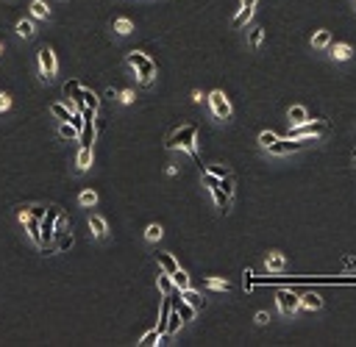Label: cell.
I'll list each match as a JSON object with an SVG mask.
<instances>
[{
  "instance_id": "obj_34",
  "label": "cell",
  "mask_w": 356,
  "mask_h": 347,
  "mask_svg": "<svg viewBox=\"0 0 356 347\" xmlns=\"http://www.w3.org/2000/svg\"><path fill=\"white\" fill-rule=\"evenodd\" d=\"M59 136H61V139H78V130L72 128L70 122H61V128H59Z\"/></svg>"
},
{
  "instance_id": "obj_24",
  "label": "cell",
  "mask_w": 356,
  "mask_h": 347,
  "mask_svg": "<svg viewBox=\"0 0 356 347\" xmlns=\"http://www.w3.org/2000/svg\"><path fill=\"white\" fill-rule=\"evenodd\" d=\"M354 56V47L351 44H334V59L337 61H348Z\"/></svg>"
},
{
  "instance_id": "obj_5",
  "label": "cell",
  "mask_w": 356,
  "mask_h": 347,
  "mask_svg": "<svg viewBox=\"0 0 356 347\" xmlns=\"http://www.w3.org/2000/svg\"><path fill=\"white\" fill-rule=\"evenodd\" d=\"M209 106H212V114L217 117V120H231V103H228V97L220 92V89H214L212 95H209Z\"/></svg>"
},
{
  "instance_id": "obj_36",
  "label": "cell",
  "mask_w": 356,
  "mask_h": 347,
  "mask_svg": "<svg viewBox=\"0 0 356 347\" xmlns=\"http://www.w3.org/2000/svg\"><path fill=\"white\" fill-rule=\"evenodd\" d=\"M261 39H264V28H253L251 36H248V42H251V47H259Z\"/></svg>"
},
{
  "instance_id": "obj_8",
  "label": "cell",
  "mask_w": 356,
  "mask_h": 347,
  "mask_svg": "<svg viewBox=\"0 0 356 347\" xmlns=\"http://www.w3.org/2000/svg\"><path fill=\"white\" fill-rule=\"evenodd\" d=\"M81 89L84 87H81L78 81H67V84H64V97H67L70 108H75V111L84 106V100H81Z\"/></svg>"
},
{
  "instance_id": "obj_29",
  "label": "cell",
  "mask_w": 356,
  "mask_h": 347,
  "mask_svg": "<svg viewBox=\"0 0 356 347\" xmlns=\"http://www.w3.org/2000/svg\"><path fill=\"white\" fill-rule=\"evenodd\" d=\"M159 342H162V333H159L156 328L153 330H148V333H145V336L139 339V345L142 347H150V345H159Z\"/></svg>"
},
{
  "instance_id": "obj_12",
  "label": "cell",
  "mask_w": 356,
  "mask_h": 347,
  "mask_svg": "<svg viewBox=\"0 0 356 347\" xmlns=\"http://www.w3.org/2000/svg\"><path fill=\"white\" fill-rule=\"evenodd\" d=\"M323 305V297L317 295V292H306V295H301V308H309V311H317Z\"/></svg>"
},
{
  "instance_id": "obj_3",
  "label": "cell",
  "mask_w": 356,
  "mask_h": 347,
  "mask_svg": "<svg viewBox=\"0 0 356 347\" xmlns=\"http://www.w3.org/2000/svg\"><path fill=\"white\" fill-rule=\"evenodd\" d=\"M329 133V122L314 120V122H301V125H289V139H320Z\"/></svg>"
},
{
  "instance_id": "obj_1",
  "label": "cell",
  "mask_w": 356,
  "mask_h": 347,
  "mask_svg": "<svg viewBox=\"0 0 356 347\" xmlns=\"http://www.w3.org/2000/svg\"><path fill=\"white\" fill-rule=\"evenodd\" d=\"M195 139H198V128L195 125H181V128H175L170 136H167V142H165V148L167 150H187L192 156V161L203 170V164H200V156H198V150H195Z\"/></svg>"
},
{
  "instance_id": "obj_10",
  "label": "cell",
  "mask_w": 356,
  "mask_h": 347,
  "mask_svg": "<svg viewBox=\"0 0 356 347\" xmlns=\"http://www.w3.org/2000/svg\"><path fill=\"white\" fill-rule=\"evenodd\" d=\"M78 142L81 148H92V142H95V122L92 120H84V125L78 130Z\"/></svg>"
},
{
  "instance_id": "obj_30",
  "label": "cell",
  "mask_w": 356,
  "mask_h": 347,
  "mask_svg": "<svg viewBox=\"0 0 356 347\" xmlns=\"http://www.w3.org/2000/svg\"><path fill=\"white\" fill-rule=\"evenodd\" d=\"M312 44H314V47H329V44H331V34H329V31H317V34L312 36Z\"/></svg>"
},
{
  "instance_id": "obj_38",
  "label": "cell",
  "mask_w": 356,
  "mask_h": 347,
  "mask_svg": "<svg viewBox=\"0 0 356 347\" xmlns=\"http://www.w3.org/2000/svg\"><path fill=\"white\" fill-rule=\"evenodd\" d=\"M220 189H223V192L228 195V197H231V195H234V178H231V175L220 178Z\"/></svg>"
},
{
  "instance_id": "obj_2",
  "label": "cell",
  "mask_w": 356,
  "mask_h": 347,
  "mask_svg": "<svg viewBox=\"0 0 356 347\" xmlns=\"http://www.w3.org/2000/svg\"><path fill=\"white\" fill-rule=\"evenodd\" d=\"M125 61H128L131 67H137L139 69V84H142V87H150V84H153V78H156V64H153V61L148 59V56H145V53H128V56H125Z\"/></svg>"
},
{
  "instance_id": "obj_23",
  "label": "cell",
  "mask_w": 356,
  "mask_h": 347,
  "mask_svg": "<svg viewBox=\"0 0 356 347\" xmlns=\"http://www.w3.org/2000/svg\"><path fill=\"white\" fill-rule=\"evenodd\" d=\"M89 164H92V148H81L78 150V170L81 173H87Z\"/></svg>"
},
{
  "instance_id": "obj_26",
  "label": "cell",
  "mask_w": 356,
  "mask_h": 347,
  "mask_svg": "<svg viewBox=\"0 0 356 347\" xmlns=\"http://www.w3.org/2000/svg\"><path fill=\"white\" fill-rule=\"evenodd\" d=\"M50 111L59 117V120H64V122H70V117H72V111H70V106H64V103H53L50 106Z\"/></svg>"
},
{
  "instance_id": "obj_44",
  "label": "cell",
  "mask_w": 356,
  "mask_h": 347,
  "mask_svg": "<svg viewBox=\"0 0 356 347\" xmlns=\"http://www.w3.org/2000/svg\"><path fill=\"white\" fill-rule=\"evenodd\" d=\"M120 100H122V103H134V92H131V89H125V92L120 95Z\"/></svg>"
},
{
  "instance_id": "obj_11",
  "label": "cell",
  "mask_w": 356,
  "mask_h": 347,
  "mask_svg": "<svg viewBox=\"0 0 356 347\" xmlns=\"http://www.w3.org/2000/svg\"><path fill=\"white\" fill-rule=\"evenodd\" d=\"M212 197H214V206L220 208V214H228V208H231V197H228L226 192L220 189V186H212Z\"/></svg>"
},
{
  "instance_id": "obj_19",
  "label": "cell",
  "mask_w": 356,
  "mask_h": 347,
  "mask_svg": "<svg viewBox=\"0 0 356 347\" xmlns=\"http://www.w3.org/2000/svg\"><path fill=\"white\" fill-rule=\"evenodd\" d=\"M159 292H162V295H173V292H175L173 278H170V272H165V269L159 272Z\"/></svg>"
},
{
  "instance_id": "obj_40",
  "label": "cell",
  "mask_w": 356,
  "mask_h": 347,
  "mask_svg": "<svg viewBox=\"0 0 356 347\" xmlns=\"http://www.w3.org/2000/svg\"><path fill=\"white\" fill-rule=\"evenodd\" d=\"M17 34H20V36H25V39H28V36L34 34V25H31L28 20H23V22H17Z\"/></svg>"
},
{
  "instance_id": "obj_7",
  "label": "cell",
  "mask_w": 356,
  "mask_h": 347,
  "mask_svg": "<svg viewBox=\"0 0 356 347\" xmlns=\"http://www.w3.org/2000/svg\"><path fill=\"white\" fill-rule=\"evenodd\" d=\"M39 67H42V78L50 81L56 75V56H53L50 47H42L39 50Z\"/></svg>"
},
{
  "instance_id": "obj_42",
  "label": "cell",
  "mask_w": 356,
  "mask_h": 347,
  "mask_svg": "<svg viewBox=\"0 0 356 347\" xmlns=\"http://www.w3.org/2000/svg\"><path fill=\"white\" fill-rule=\"evenodd\" d=\"M242 283H245V289H251V286H253V272H251V269H245V278H242Z\"/></svg>"
},
{
  "instance_id": "obj_21",
  "label": "cell",
  "mask_w": 356,
  "mask_h": 347,
  "mask_svg": "<svg viewBox=\"0 0 356 347\" xmlns=\"http://www.w3.org/2000/svg\"><path fill=\"white\" fill-rule=\"evenodd\" d=\"M181 297H184V300H187V303H190L192 305V308H195V311H198V308H200V305H203V297H200L198 295V292H195V289H184V292H181Z\"/></svg>"
},
{
  "instance_id": "obj_28",
  "label": "cell",
  "mask_w": 356,
  "mask_h": 347,
  "mask_svg": "<svg viewBox=\"0 0 356 347\" xmlns=\"http://www.w3.org/2000/svg\"><path fill=\"white\" fill-rule=\"evenodd\" d=\"M31 14H34V17H39V20H47V14H50V9L45 6L42 0H34V3H31Z\"/></svg>"
},
{
  "instance_id": "obj_14",
  "label": "cell",
  "mask_w": 356,
  "mask_h": 347,
  "mask_svg": "<svg viewBox=\"0 0 356 347\" xmlns=\"http://www.w3.org/2000/svg\"><path fill=\"white\" fill-rule=\"evenodd\" d=\"M264 264H267L270 272H281V269H284V264H287V259H284V253L273 250V253L267 256V261H264Z\"/></svg>"
},
{
  "instance_id": "obj_33",
  "label": "cell",
  "mask_w": 356,
  "mask_h": 347,
  "mask_svg": "<svg viewBox=\"0 0 356 347\" xmlns=\"http://www.w3.org/2000/svg\"><path fill=\"white\" fill-rule=\"evenodd\" d=\"M114 31H117V34H131V31H134V22H131V20H125V17L114 20Z\"/></svg>"
},
{
  "instance_id": "obj_27",
  "label": "cell",
  "mask_w": 356,
  "mask_h": 347,
  "mask_svg": "<svg viewBox=\"0 0 356 347\" xmlns=\"http://www.w3.org/2000/svg\"><path fill=\"white\" fill-rule=\"evenodd\" d=\"M253 17V9H248V6H242L239 9V14L234 17V28H242V25H248V20Z\"/></svg>"
},
{
  "instance_id": "obj_41",
  "label": "cell",
  "mask_w": 356,
  "mask_h": 347,
  "mask_svg": "<svg viewBox=\"0 0 356 347\" xmlns=\"http://www.w3.org/2000/svg\"><path fill=\"white\" fill-rule=\"evenodd\" d=\"M45 211H47L45 206H31V208H28V214H31V217H39V219L45 217Z\"/></svg>"
},
{
  "instance_id": "obj_20",
  "label": "cell",
  "mask_w": 356,
  "mask_h": 347,
  "mask_svg": "<svg viewBox=\"0 0 356 347\" xmlns=\"http://www.w3.org/2000/svg\"><path fill=\"white\" fill-rule=\"evenodd\" d=\"M89 228H92V234H95L97 239H103V236H106V219L103 217L92 214V217H89Z\"/></svg>"
},
{
  "instance_id": "obj_37",
  "label": "cell",
  "mask_w": 356,
  "mask_h": 347,
  "mask_svg": "<svg viewBox=\"0 0 356 347\" xmlns=\"http://www.w3.org/2000/svg\"><path fill=\"white\" fill-rule=\"evenodd\" d=\"M78 200H81V206H95V203H97V195L92 189H87V192H81Z\"/></svg>"
},
{
  "instance_id": "obj_45",
  "label": "cell",
  "mask_w": 356,
  "mask_h": 347,
  "mask_svg": "<svg viewBox=\"0 0 356 347\" xmlns=\"http://www.w3.org/2000/svg\"><path fill=\"white\" fill-rule=\"evenodd\" d=\"M11 106V97H6V95H0V111H6Z\"/></svg>"
},
{
  "instance_id": "obj_18",
  "label": "cell",
  "mask_w": 356,
  "mask_h": 347,
  "mask_svg": "<svg viewBox=\"0 0 356 347\" xmlns=\"http://www.w3.org/2000/svg\"><path fill=\"white\" fill-rule=\"evenodd\" d=\"M23 222L28 225V236H31V239H34L36 244L42 242V234H39V217H31V214H28V217L23 219Z\"/></svg>"
},
{
  "instance_id": "obj_4",
  "label": "cell",
  "mask_w": 356,
  "mask_h": 347,
  "mask_svg": "<svg viewBox=\"0 0 356 347\" xmlns=\"http://www.w3.org/2000/svg\"><path fill=\"white\" fill-rule=\"evenodd\" d=\"M312 142H317V139H276L273 145H270V153L273 156H289V153H298V150H304L306 145H312Z\"/></svg>"
},
{
  "instance_id": "obj_32",
  "label": "cell",
  "mask_w": 356,
  "mask_h": 347,
  "mask_svg": "<svg viewBox=\"0 0 356 347\" xmlns=\"http://www.w3.org/2000/svg\"><path fill=\"white\" fill-rule=\"evenodd\" d=\"M162 234H165V228L159 225V222H153V225L145 228V239H150V242H156V239H162Z\"/></svg>"
},
{
  "instance_id": "obj_46",
  "label": "cell",
  "mask_w": 356,
  "mask_h": 347,
  "mask_svg": "<svg viewBox=\"0 0 356 347\" xmlns=\"http://www.w3.org/2000/svg\"><path fill=\"white\" fill-rule=\"evenodd\" d=\"M239 3H242V6H248V9H256V3H259V0H239Z\"/></svg>"
},
{
  "instance_id": "obj_22",
  "label": "cell",
  "mask_w": 356,
  "mask_h": 347,
  "mask_svg": "<svg viewBox=\"0 0 356 347\" xmlns=\"http://www.w3.org/2000/svg\"><path fill=\"white\" fill-rule=\"evenodd\" d=\"M159 267L165 269V272H175V269H178V261H175L170 253H159Z\"/></svg>"
},
{
  "instance_id": "obj_25",
  "label": "cell",
  "mask_w": 356,
  "mask_h": 347,
  "mask_svg": "<svg viewBox=\"0 0 356 347\" xmlns=\"http://www.w3.org/2000/svg\"><path fill=\"white\" fill-rule=\"evenodd\" d=\"M81 100H84V106H87V108H95V111H97V106H100L97 95H95V92H89V89H81Z\"/></svg>"
},
{
  "instance_id": "obj_31",
  "label": "cell",
  "mask_w": 356,
  "mask_h": 347,
  "mask_svg": "<svg viewBox=\"0 0 356 347\" xmlns=\"http://www.w3.org/2000/svg\"><path fill=\"white\" fill-rule=\"evenodd\" d=\"M206 286L209 289H217V292H228V289H231V283H228V281H223V278H206Z\"/></svg>"
},
{
  "instance_id": "obj_16",
  "label": "cell",
  "mask_w": 356,
  "mask_h": 347,
  "mask_svg": "<svg viewBox=\"0 0 356 347\" xmlns=\"http://www.w3.org/2000/svg\"><path fill=\"white\" fill-rule=\"evenodd\" d=\"M170 278H173L175 292H184V289H190V275H187V272H184L181 267L175 269V272H170Z\"/></svg>"
},
{
  "instance_id": "obj_43",
  "label": "cell",
  "mask_w": 356,
  "mask_h": 347,
  "mask_svg": "<svg viewBox=\"0 0 356 347\" xmlns=\"http://www.w3.org/2000/svg\"><path fill=\"white\" fill-rule=\"evenodd\" d=\"M256 322H259V325H267V322H270V314L267 311H259V314H256Z\"/></svg>"
},
{
  "instance_id": "obj_13",
  "label": "cell",
  "mask_w": 356,
  "mask_h": 347,
  "mask_svg": "<svg viewBox=\"0 0 356 347\" xmlns=\"http://www.w3.org/2000/svg\"><path fill=\"white\" fill-rule=\"evenodd\" d=\"M181 314L175 311V308H170V314H167V325H165V333L167 336H173V333H178V328H181Z\"/></svg>"
},
{
  "instance_id": "obj_35",
  "label": "cell",
  "mask_w": 356,
  "mask_h": 347,
  "mask_svg": "<svg viewBox=\"0 0 356 347\" xmlns=\"http://www.w3.org/2000/svg\"><path fill=\"white\" fill-rule=\"evenodd\" d=\"M276 139H278V133H273V130H261V133H259V145H261V148H270Z\"/></svg>"
},
{
  "instance_id": "obj_17",
  "label": "cell",
  "mask_w": 356,
  "mask_h": 347,
  "mask_svg": "<svg viewBox=\"0 0 356 347\" xmlns=\"http://www.w3.org/2000/svg\"><path fill=\"white\" fill-rule=\"evenodd\" d=\"M287 117H289V125H301V122L309 120V114H306L304 106H292V108L287 111Z\"/></svg>"
},
{
  "instance_id": "obj_15",
  "label": "cell",
  "mask_w": 356,
  "mask_h": 347,
  "mask_svg": "<svg viewBox=\"0 0 356 347\" xmlns=\"http://www.w3.org/2000/svg\"><path fill=\"white\" fill-rule=\"evenodd\" d=\"M173 297H175V292H173ZM173 308H175V311H178V314H181V320H192V317H195V308H192V305L187 303L184 297H175Z\"/></svg>"
},
{
  "instance_id": "obj_9",
  "label": "cell",
  "mask_w": 356,
  "mask_h": 347,
  "mask_svg": "<svg viewBox=\"0 0 356 347\" xmlns=\"http://www.w3.org/2000/svg\"><path fill=\"white\" fill-rule=\"evenodd\" d=\"M72 247V234L67 228H56L53 231V250H70Z\"/></svg>"
},
{
  "instance_id": "obj_39",
  "label": "cell",
  "mask_w": 356,
  "mask_h": 347,
  "mask_svg": "<svg viewBox=\"0 0 356 347\" xmlns=\"http://www.w3.org/2000/svg\"><path fill=\"white\" fill-rule=\"evenodd\" d=\"M206 173H212V175H217V178H226V175H231V170L228 167H217V164H212V167H203Z\"/></svg>"
},
{
  "instance_id": "obj_6",
  "label": "cell",
  "mask_w": 356,
  "mask_h": 347,
  "mask_svg": "<svg viewBox=\"0 0 356 347\" xmlns=\"http://www.w3.org/2000/svg\"><path fill=\"white\" fill-rule=\"evenodd\" d=\"M276 303H278V311L281 314H295L301 308V295H295L292 289H281L276 295Z\"/></svg>"
}]
</instances>
